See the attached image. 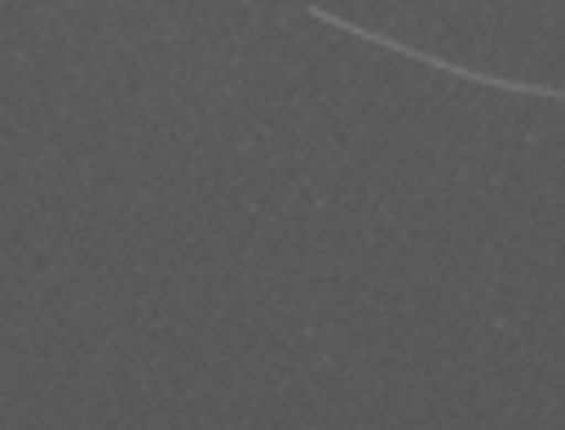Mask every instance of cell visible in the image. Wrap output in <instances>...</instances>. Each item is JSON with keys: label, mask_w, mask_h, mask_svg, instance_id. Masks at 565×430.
Segmentation results:
<instances>
[{"label": "cell", "mask_w": 565, "mask_h": 430, "mask_svg": "<svg viewBox=\"0 0 565 430\" xmlns=\"http://www.w3.org/2000/svg\"><path fill=\"white\" fill-rule=\"evenodd\" d=\"M311 18H317V23H328L334 34H356V40H367V45H385V52H402V57H413V63H424V69H441V74H452V80H463V85H492V91H514V97H554V103H565V85H543V80H503V74L463 69V63H447V57H436V52H418V45H402L396 34L356 29V23H345L340 12H328V7H311Z\"/></svg>", "instance_id": "obj_1"}]
</instances>
